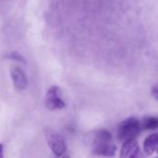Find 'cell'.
<instances>
[{"instance_id":"obj_1","label":"cell","mask_w":158,"mask_h":158,"mask_svg":"<svg viewBox=\"0 0 158 158\" xmlns=\"http://www.w3.org/2000/svg\"><path fill=\"white\" fill-rule=\"evenodd\" d=\"M141 121L135 118H129L123 120L118 128V138L120 141H128L137 138L142 132Z\"/></svg>"},{"instance_id":"obj_2","label":"cell","mask_w":158,"mask_h":158,"mask_svg":"<svg viewBox=\"0 0 158 158\" xmlns=\"http://www.w3.org/2000/svg\"><path fill=\"white\" fill-rule=\"evenodd\" d=\"M44 135L47 144L53 154L57 157L64 156L65 153L67 152V145L63 136L50 128H46L44 130Z\"/></svg>"},{"instance_id":"obj_3","label":"cell","mask_w":158,"mask_h":158,"mask_svg":"<svg viewBox=\"0 0 158 158\" xmlns=\"http://www.w3.org/2000/svg\"><path fill=\"white\" fill-rule=\"evenodd\" d=\"M45 106L49 110L62 109L66 106L65 102L60 97V88L58 86H52L47 91Z\"/></svg>"},{"instance_id":"obj_4","label":"cell","mask_w":158,"mask_h":158,"mask_svg":"<svg viewBox=\"0 0 158 158\" xmlns=\"http://www.w3.org/2000/svg\"><path fill=\"white\" fill-rule=\"evenodd\" d=\"M9 73H10V77L13 81L14 87L18 91H23L27 88L28 79L22 69H20L19 67L13 66L10 68Z\"/></svg>"},{"instance_id":"obj_5","label":"cell","mask_w":158,"mask_h":158,"mask_svg":"<svg viewBox=\"0 0 158 158\" xmlns=\"http://www.w3.org/2000/svg\"><path fill=\"white\" fill-rule=\"evenodd\" d=\"M120 157L123 158H137L142 156L141 149L138 142L135 139H131L125 141L120 150Z\"/></svg>"},{"instance_id":"obj_6","label":"cell","mask_w":158,"mask_h":158,"mask_svg":"<svg viewBox=\"0 0 158 158\" xmlns=\"http://www.w3.org/2000/svg\"><path fill=\"white\" fill-rule=\"evenodd\" d=\"M143 152L147 156H151L155 153L158 154V132L149 135L144 140Z\"/></svg>"},{"instance_id":"obj_7","label":"cell","mask_w":158,"mask_h":158,"mask_svg":"<svg viewBox=\"0 0 158 158\" xmlns=\"http://www.w3.org/2000/svg\"><path fill=\"white\" fill-rule=\"evenodd\" d=\"M117 147L111 143H101L93 146V153L102 156H114L116 155Z\"/></svg>"},{"instance_id":"obj_8","label":"cell","mask_w":158,"mask_h":158,"mask_svg":"<svg viewBox=\"0 0 158 158\" xmlns=\"http://www.w3.org/2000/svg\"><path fill=\"white\" fill-rule=\"evenodd\" d=\"M92 138H93L92 142H91L92 146L112 142V134L110 133V131H108L107 130H105V129H101V130L94 131L93 133Z\"/></svg>"},{"instance_id":"obj_9","label":"cell","mask_w":158,"mask_h":158,"mask_svg":"<svg viewBox=\"0 0 158 158\" xmlns=\"http://www.w3.org/2000/svg\"><path fill=\"white\" fill-rule=\"evenodd\" d=\"M141 125L146 131L156 130L158 128V117H145L141 121Z\"/></svg>"},{"instance_id":"obj_10","label":"cell","mask_w":158,"mask_h":158,"mask_svg":"<svg viewBox=\"0 0 158 158\" xmlns=\"http://www.w3.org/2000/svg\"><path fill=\"white\" fill-rule=\"evenodd\" d=\"M5 58L6 59H10V60H13V61H16V62H19V63H23V64H26V59L24 58V56L22 55H20L19 53L18 52H10L8 54H6L5 56Z\"/></svg>"},{"instance_id":"obj_11","label":"cell","mask_w":158,"mask_h":158,"mask_svg":"<svg viewBox=\"0 0 158 158\" xmlns=\"http://www.w3.org/2000/svg\"><path fill=\"white\" fill-rule=\"evenodd\" d=\"M152 95H153V97L156 99V100H157L158 101V83H156V85H154L153 86V88H152Z\"/></svg>"},{"instance_id":"obj_12","label":"cell","mask_w":158,"mask_h":158,"mask_svg":"<svg viewBox=\"0 0 158 158\" xmlns=\"http://www.w3.org/2000/svg\"><path fill=\"white\" fill-rule=\"evenodd\" d=\"M3 149H4L3 144H2V143H0V158L4 157V155H3Z\"/></svg>"}]
</instances>
